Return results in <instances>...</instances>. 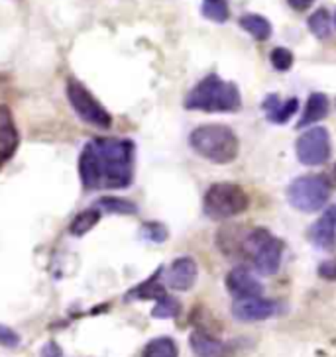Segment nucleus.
Instances as JSON below:
<instances>
[{
    "instance_id": "f257e3e1",
    "label": "nucleus",
    "mask_w": 336,
    "mask_h": 357,
    "mask_svg": "<svg viewBox=\"0 0 336 357\" xmlns=\"http://www.w3.org/2000/svg\"><path fill=\"white\" fill-rule=\"evenodd\" d=\"M136 146L130 139L96 137L79 155V177L87 190L126 189L134 181Z\"/></svg>"
},
{
    "instance_id": "f03ea898",
    "label": "nucleus",
    "mask_w": 336,
    "mask_h": 357,
    "mask_svg": "<svg viewBox=\"0 0 336 357\" xmlns=\"http://www.w3.org/2000/svg\"><path fill=\"white\" fill-rule=\"evenodd\" d=\"M240 105L238 86L214 73L207 75L203 81L195 84L185 98V108L200 112H236Z\"/></svg>"
},
{
    "instance_id": "7ed1b4c3",
    "label": "nucleus",
    "mask_w": 336,
    "mask_h": 357,
    "mask_svg": "<svg viewBox=\"0 0 336 357\" xmlns=\"http://www.w3.org/2000/svg\"><path fill=\"white\" fill-rule=\"evenodd\" d=\"M191 147L200 158L209 159L210 163L226 165L238 158L240 142L232 128L224 124H205L195 128L189 136Z\"/></svg>"
},
{
    "instance_id": "20e7f679",
    "label": "nucleus",
    "mask_w": 336,
    "mask_h": 357,
    "mask_svg": "<svg viewBox=\"0 0 336 357\" xmlns=\"http://www.w3.org/2000/svg\"><path fill=\"white\" fill-rule=\"evenodd\" d=\"M205 212L214 220H228L248 211L250 199L240 185L234 183H214L205 195Z\"/></svg>"
},
{
    "instance_id": "39448f33",
    "label": "nucleus",
    "mask_w": 336,
    "mask_h": 357,
    "mask_svg": "<svg viewBox=\"0 0 336 357\" xmlns=\"http://www.w3.org/2000/svg\"><path fill=\"white\" fill-rule=\"evenodd\" d=\"M333 195V185L325 175H303L297 177L287 189L289 204L299 212H319L326 206Z\"/></svg>"
},
{
    "instance_id": "423d86ee",
    "label": "nucleus",
    "mask_w": 336,
    "mask_h": 357,
    "mask_svg": "<svg viewBox=\"0 0 336 357\" xmlns=\"http://www.w3.org/2000/svg\"><path fill=\"white\" fill-rule=\"evenodd\" d=\"M67 98L73 106L75 114L81 120H85L91 126L101 128V130H108L112 126V116L106 110L105 106L96 100L93 93L85 86L83 83L69 79L67 81Z\"/></svg>"
},
{
    "instance_id": "0eeeda50",
    "label": "nucleus",
    "mask_w": 336,
    "mask_h": 357,
    "mask_svg": "<svg viewBox=\"0 0 336 357\" xmlns=\"http://www.w3.org/2000/svg\"><path fill=\"white\" fill-rule=\"evenodd\" d=\"M297 159L309 165V167H316L328 161L330 153H333V144H330V134L326 128L313 126L307 128L299 139H297Z\"/></svg>"
},
{
    "instance_id": "6e6552de",
    "label": "nucleus",
    "mask_w": 336,
    "mask_h": 357,
    "mask_svg": "<svg viewBox=\"0 0 336 357\" xmlns=\"http://www.w3.org/2000/svg\"><path fill=\"white\" fill-rule=\"evenodd\" d=\"M282 257H284V242L273 238L272 234L252 253V261L256 271L260 275H265V277L277 273V269L282 265Z\"/></svg>"
},
{
    "instance_id": "1a4fd4ad",
    "label": "nucleus",
    "mask_w": 336,
    "mask_h": 357,
    "mask_svg": "<svg viewBox=\"0 0 336 357\" xmlns=\"http://www.w3.org/2000/svg\"><path fill=\"white\" fill-rule=\"evenodd\" d=\"M275 314V303L263 296H248V298H234L232 316L240 322H260Z\"/></svg>"
},
{
    "instance_id": "9d476101",
    "label": "nucleus",
    "mask_w": 336,
    "mask_h": 357,
    "mask_svg": "<svg viewBox=\"0 0 336 357\" xmlns=\"http://www.w3.org/2000/svg\"><path fill=\"white\" fill-rule=\"evenodd\" d=\"M226 289L234 298H248V296H262L263 284L248 267H234L226 275Z\"/></svg>"
},
{
    "instance_id": "9b49d317",
    "label": "nucleus",
    "mask_w": 336,
    "mask_h": 357,
    "mask_svg": "<svg viewBox=\"0 0 336 357\" xmlns=\"http://www.w3.org/2000/svg\"><path fill=\"white\" fill-rule=\"evenodd\" d=\"M309 240L311 243L323 250L330 252L335 250L336 243V206H328L323 216L309 228Z\"/></svg>"
},
{
    "instance_id": "f8f14e48",
    "label": "nucleus",
    "mask_w": 336,
    "mask_h": 357,
    "mask_svg": "<svg viewBox=\"0 0 336 357\" xmlns=\"http://www.w3.org/2000/svg\"><path fill=\"white\" fill-rule=\"evenodd\" d=\"M197 275H199L197 261L189 255H183L171 263L168 271V284L173 291H189L197 283Z\"/></svg>"
},
{
    "instance_id": "ddd939ff",
    "label": "nucleus",
    "mask_w": 336,
    "mask_h": 357,
    "mask_svg": "<svg viewBox=\"0 0 336 357\" xmlns=\"http://www.w3.org/2000/svg\"><path fill=\"white\" fill-rule=\"evenodd\" d=\"M18 149V130L10 108L0 105V167L16 153Z\"/></svg>"
},
{
    "instance_id": "4468645a",
    "label": "nucleus",
    "mask_w": 336,
    "mask_h": 357,
    "mask_svg": "<svg viewBox=\"0 0 336 357\" xmlns=\"http://www.w3.org/2000/svg\"><path fill=\"white\" fill-rule=\"evenodd\" d=\"M191 349L197 357H228V346L203 330H195L189 337Z\"/></svg>"
},
{
    "instance_id": "2eb2a0df",
    "label": "nucleus",
    "mask_w": 336,
    "mask_h": 357,
    "mask_svg": "<svg viewBox=\"0 0 336 357\" xmlns=\"http://www.w3.org/2000/svg\"><path fill=\"white\" fill-rule=\"evenodd\" d=\"M263 108H265L268 120H270L272 124H285V122L297 112L299 100H297L295 96H291V98H287L285 102H279L277 96H268V100L263 102Z\"/></svg>"
},
{
    "instance_id": "dca6fc26",
    "label": "nucleus",
    "mask_w": 336,
    "mask_h": 357,
    "mask_svg": "<svg viewBox=\"0 0 336 357\" xmlns=\"http://www.w3.org/2000/svg\"><path fill=\"white\" fill-rule=\"evenodd\" d=\"M328 114V98L323 93H313V95L307 98V105H305L303 116L301 120L297 122V128H305L315 124L319 120H323Z\"/></svg>"
},
{
    "instance_id": "f3484780",
    "label": "nucleus",
    "mask_w": 336,
    "mask_h": 357,
    "mask_svg": "<svg viewBox=\"0 0 336 357\" xmlns=\"http://www.w3.org/2000/svg\"><path fill=\"white\" fill-rule=\"evenodd\" d=\"M240 28L252 36L258 42H265L272 38V24L268 18H263L260 14H244L240 18Z\"/></svg>"
},
{
    "instance_id": "a211bd4d",
    "label": "nucleus",
    "mask_w": 336,
    "mask_h": 357,
    "mask_svg": "<svg viewBox=\"0 0 336 357\" xmlns=\"http://www.w3.org/2000/svg\"><path fill=\"white\" fill-rule=\"evenodd\" d=\"M159 275H161V269H158L147 281H144L142 284H138L136 289H132V291L128 293V298H144V301H158V298H161V296L166 294V291H163V287L158 283Z\"/></svg>"
},
{
    "instance_id": "6ab92c4d",
    "label": "nucleus",
    "mask_w": 336,
    "mask_h": 357,
    "mask_svg": "<svg viewBox=\"0 0 336 357\" xmlns=\"http://www.w3.org/2000/svg\"><path fill=\"white\" fill-rule=\"evenodd\" d=\"M142 357H179V347L175 340H171V337H156V340L147 342L142 351Z\"/></svg>"
},
{
    "instance_id": "aec40b11",
    "label": "nucleus",
    "mask_w": 336,
    "mask_h": 357,
    "mask_svg": "<svg viewBox=\"0 0 336 357\" xmlns=\"http://www.w3.org/2000/svg\"><path fill=\"white\" fill-rule=\"evenodd\" d=\"M101 220V211L98 208H89V211L79 212L69 224V231L73 236H85L87 231H91L96 226V222Z\"/></svg>"
},
{
    "instance_id": "412c9836",
    "label": "nucleus",
    "mask_w": 336,
    "mask_h": 357,
    "mask_svg": "<svg viewBox=\"0 0 336 357\" xmlns=\"http://www.w3.org/2000/svg\"><path fill=\"white\" fill-rule=\"evenodd\" d=\"M309 30L313 32L315 38L319 40H326L330 38L333 32V20H330V14L326 8H319L311 16H309Z\"/></svg>"
},
{
    "instance_id": "4be33fe9",
    "label": "nucleus",
    "mask_w": 336,
    "mask_h": 357,
    "mask_svg": "<svg viewBox=\"0 0 336 357\" xmlns=\"http://www.w3.org/2000/svg\"><path fill=\"white\" fill-rule=\"evenodd\" d=\"M98 208H105L112 214H130V216L138 212L136 204L122 197H103L98 199Z\"/></svg>"
},
{
    "instance_id": "5701e85b",
    "label": "nucleus",
    "mask_w": 336,
    "mask_h": 357,
    "mask_svg": "<svg viewBox=\"0 0 336 357\" xmlns=\"http://www.w3.org/2000/svg\"><path fill=\"white\" fill-rule=\"evenodd\" d=\"M200 12H203L205 18H209L210 22H217V24L226 22L228 20V16H231V10H228L226 0H205Z\"/></svg>"
},
{
    "instance_id": "b1692460",
    "label": "nucleus",
    "mask_w": 336,
    "mask_h": 357,
    "mask_svg": "<svg viewBox=\"0 0 336 357\" xmlns=\"http://www.w3.org/2000/svg\"><path fill=\"white\" fill-rule=\"evenodd\" d=\"M179 312H181V305H179L177 298L163 294L161 298L156 301V306H154V310H152V316H154V318H175Z\"/></svg>"
},
{
    "instance_id": "393cba45",
    "label": "nucleus",
    "mask_w": 336,
    "mask_h": 357,
    "mask_svg": "<svg viewBox=\"0 0 336 357\" xmlns=\"http://www.w3.org/2000/svg\"><path fill=\"white\" fill-rule=\"evenodd\" d=\"M270 61H272L273 69H277V71L285 73V71H289V69H291L295 57H293V53L289 52L287 47H275V50H272V53H270Z\"/></svg>"
},
{
    "instance_id": "a878e982",
    "label": "nucleus",
    "mask_w": 336,
    "mask_h": 357,
    "mask_svg": "<svg viewBox=\"0 0 336 357\" xmlns=\"http://www.w3.org/2000/svg\"><path fill=\"white\" fill-rule=\"evenodd\" d=\"M142 234L146 236L147 240H152V242L156 243L166 242L169 236L168 228H166L163 224H159V222H146L144 228H142Z\"/></svg>"
},
{
    "instance_id": "bb28decb",
    "label": "nucleus",
    "mask_w": 336,
    "mask_h": 357,
    "mask_svg": "<svg viewBox=\"0 0 336 357\" xmlns=\"http://www.w3.org/2000/svg\"><path fill=\"white\" fill-rule=\"evenodd\" d=\"M18 344H20V336L12 328H8V326L0 324V346L16 347Z\"/></svg>"
},
{
    "instance_id": "cd10ccee",
    "label": "nucleus",
    "mask_w": 336,
    "mask_h": 357,
    "mask_svg": "<svg viewBox=\"0 0 336 357\" xmlns=\"http://www.w3.org/2000/svg\"><path fill=\"white\" fill-rule=\"evenodd\" d=\"M319 275L326 281H336V261H325L319 265Z\"/></svg>"
},
{
    "instance_id": "c85d7f7f",
    "label": "nucleus",
    "mask_w": 336,
    "mask_h": 357,
    "mask_svg": "<svg viewBox=\"0 0 336 357\" xmlns=\"http://www.w3.org/2000/svg\"><path fill=\"white\" fill-rule=\"evenodd\" d=\"M64 356V351H61V347L57 346L55 342H48L42 349V356L40 357H61Z\"/></svg>"
},
{
    "instance_id": "c756f323",
    "label": "nucleus",
    "mask_w": 336,
    "mask_h": 357,
    "mask_svg": "<svg viewBox=\"0 0 336 357\" xmlns=\"http://www.w3.org/2000/svg\"><path fill=\"white\" fill-rule=\"evenodd\" d=\"M287 2H289V6H291L293 10L305 12L307 8H311V6H313V2H315V0H287Z\"/></svg>"
},
{
    "instance_id": "7c9ffc66",
    "label": "nucleus",
    "mask_w": 336,
    "mask_h": 357,
    "mask_svg": "<svg viewBox=\"0 0 336 357\" xmlns=\"http://www.w3.org/2000/svg\"><path fill=\"white\" fill-rule=\"evenodd\" d=\"M335 28H336V12H335Z\"/></svg>"
}]
</instances>
